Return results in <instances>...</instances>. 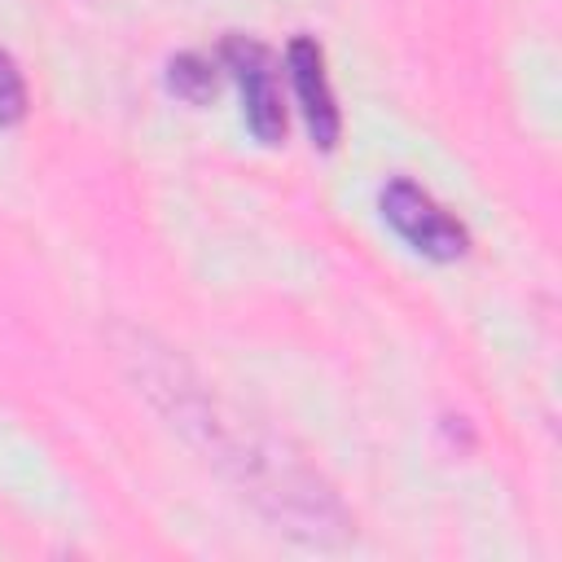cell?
Masks as SVG:
<instances>
[{"label": "cell", "instance_id": "obj_1", "mask_svg": "<svg viewBox=\"0 0 562 562\" xmlns=\"http://www.w3.org/2000/svg\"><path fill=\"white\" fill-rule=\"evenodd\" d=\"M382 215H386V224H391L413 250H422L426 259L448 263V259H461L465 246H470L465 224H461L457 215H448L426 189H417V184L404 180V176H395V180L382 189Z\"/></svg>", "mask_w": 562, "mask_h": 562}, {"label": "cell", "instance_id": "obj_2", "mask_svg": "<svg viewBox=\"0 0 562 562\" xmlns=\"http://www.w3.org/2000/svg\"><path fill=\"white\" fill-rule=\"evenodd\" d=\"M224 61L241 88L246 127L263 145H277L285 136V105H281V83H277V66H272L268 48L246 35H233V40H224Z\"/></svg>", "mask_w": 562, "mask_h": 562}, {"label": "cell", "instance_id": "obj_3", "mask_svg": "<svg viewBox=\"0 0 562 562\" xmlns=\"http://www.w3.org/2000/svg\"><path fill=\"white\" fill-rule=\"evenodd\" d=\"M290 61V79H294V97L303 105V119H307V132L321 149H334L338 145V105H334V88H329V75H325V53L316 40L299 35L285 53Z\"/></svg>", "mask_w": 562, "mask_h": 562}, {"label": "cell", "instance_id": "obj_4", "mask_svg": "<svg viewBox=\"0 0 562 562\" xmlns=\"http://www.w3.org/2000/svg\"><path fill=\"white\" fill-rule=\"evenodd\" d=\"M167 83H171V92L184 97V101H206L211 88H215V70H211V61H202L198 53H180V57H171V66H167Z\"/></svg>", "mask_w": 562, "mask_h": 562}, {"label": "cell", "instance_id": "obj_5", "mask_svg": "<svg viewBox=\"0 0 562 562\" xmlns=\"http://www.w3.org/2000/svg\"><path fill=\"white\" fill-rule=\"evenodd\" d=\"M26 114V83L9 53H0V127L18 123Z\"/></svg>", "mask_w": 562, "mask_h": 562}]
</instances>
